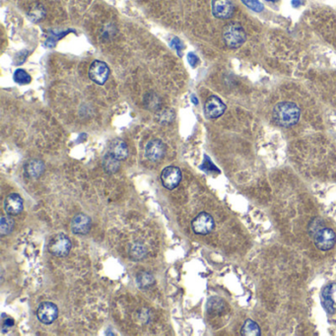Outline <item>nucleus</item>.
<instances>
[{
  "mask_svg": "<svg viewBox=\"0 0 336 336\" xmlns=\"http://www.w3.org/2000/svg\"><path fill=\"white\" fill-rule=\"evenodd\" d=\"M272 115L274 122L278 126L290 128L299 122L301 111L295 103L281 102L274 107Z\"/></svg>",
  "mask_w": 336,
  "mask_h": 336,
  "instance_id": "nucleus-1",
  "label": "nucleus"
},
{
  "mask_svg": "<svg viewBox=\"0 0 336 336\" xmlns=\"http://www.w3.org/2000/svg\"><path fill=\"white\" fill-rule=\"evenodd\" d=\"M182 171L175 166L165 168L161 174V181L167 190H175L182 182Z\"/></svg>",
  "mask_w": 336,
  "mask_h": 336,
  "instance_id": "nucleus-6",
  "label": "nucleus"
},
{
  "mask_svg": "<svg viewBox=\"0 0 336 336\" xmlns=\"http://www.w3.org/2000/svg\"><path fill=\"white\" fill-rule=\"evenodd\" d=\"M110 153L120 161L127 159L129 156V148L127 143L122 139H115L110 145Z\"/></svg>",
  "mask_w": 336,
  "mask_h": 336,
  "instance_id": "nucleus-15",
  "label": "nucleus"
},
{
  "mask_svg": "<svg viewBox=\"0 0 336 336\" xmlns=\"http://www.w3.org/2000/svg\"><path fill=\"white\" fill-rule=\"evenodd\" d=\"M325 226V223L320 218H315L310 222L309 225V233L313 237L317 232H319L321 229H323Z\"/></svg>",
  "mask_w": 336,
  "mask_h": 336,
  "instance_id": "nucleus-24",
  "label": "nucleus"
},
{
  "mask_svg": "<svg viewBox=\"0 0 336 336\" xmlns=\"http://www.w3.org/2000/svg\"><path fill=\"white\" fill-rule=\"evenodd\" d=\"M136 283L137 286L142 289V290H147L150 287H152L155 283V279L154 276L146 271H142L139 272L136 276Z\"/></svg>",
  "mask_w": 336,
  "mask_h": 336,
  "instance_id": "nucleus-18",
  "label": "nucleus"
},
{
  "mask_svg": "<svg viewBox=\"0 0 336 336\" xmlns=\"http://www.w3.org/2000/svg\"><path fill=\"white\" fill-rule=\"evenodd\" d=\"M189 63L192 65V67H197L199 64V58L195 54H190L189 55Z\"/></svg>",
  "mask_w": 336,
  "mask_h": 336,
  "instance_id": "nucleus-27",
  "label": "nucleus"
},
{
  "mask_svg": "<svg viewBox=\"0 0 336 336\" xmlns=\"http://www.w3.org/2000/svg\"><path fill=\"white\" fill-rule=\"evenodd\" d=\"M242 336H261L262 333H261V328L259 327V325L254 322L253 320H247L242 328L241 331Z\"/></svg>",
  "mask_w": 336,
  "mask_h": 336,
  "instance_id": "nucleus-19",
  "label": "nucleus"
},
{
  "mask_svg": "<svg viewBox=\"0 0 336 336\" xmlns=\"http://www.w3.org/2000/svg\"><path fill=\"white\" fill-rule=\"evenodd\" d=\"M144 105L148 110L151 111H157L160 109L161 106V100L159 96H157L154 93H148L144 98Z\"/></svg>",
  "mask_w": 336,
  "mask_h": 336,
  "instance_id": "nucleus-21",
  "label": "nucleus"
},
{
  "mask_svg": "<svg viewBox=\"0 0 336 336\" xmlns=\"http://www.w3.org/2000/svg\"><path fill=\"white\" fill-rule=\"evenodd\" d=\"M15 226V222L14 220L9 216H2L1 220H0V235L2 237L9 235Z\"/></svg>",
  "mask_w": 336,
  "mask_h": 336,
  "instance_id": "nucleus-20",
  "label": "nucleus"
},
{
  "mask_svg": "<svg viewBox=\"0 0 336 336\" xmlns=\"http://www.w3.org/2000/svg\"><path fill=\"white\" fill-rule=\"evenodd\" d=\"M267 1H269V2H277L279 0H267Z\"/></svg>",
  "mask_w": 336,
  "mask_h": 336,
  "instance_id": "nucleus-30",
  "label": "nucleus"
},
{
  "mask_svg": "<svg viewBox=\"0 0 336 336\" xmlns=\"http://www.w3.org/2000/svg\"><path fill=\"white\" fill-rule=\"evenodd\" d=\"M214 227L215 222L213 217L206 212L200 213L192 222V228L198 235H208L213 231Z\"/></svg>",
  "mask_w": 336,
  "mask_h": 336,
  "instance_id": "nucleus-5",
  "label": "nucleus"
},
{
  "mask_svg": "<svg viewBox=\"0 0 336 336\" xmlns=\"http://www.w3.org/2000/svg\"><path fill=\"white\" fill-rule=\"evenodd\" d=\"M28 15H29L30 19H32L33 21L39 22V21H41L45 18L46 9L42 4H36L30 9Z\"/></svg>",
  "mask_w": 336,
  "mask_h": 336,
  "instance_id": "nucleus-22",
  "label": "nucleus"
},
{
  "mask_svg": "<svg viewBox=\"0 0 336 336\" xmlns=\"http://www.w3.org/2000/svg\"><path fill=\"white\" fill-rule=\"evenodd\" d=\"M223 39L230 49H238L245 44L247 34L240 24L230 23L224 28Z\"/></svg>",
  "mask_w": 336,
  "mask_h": 336,
  "instance_id": "nucleus-2",
  "label": "nucleus"
},
{
  "mask_svg": "<svg viewBox=\"0 0 336 336\" xmlns=\"http://www.w3.org/2000/svg\"><path fill=\"white\" fill-rule=\"evenodd\" d=\"M235 5L233 0H212V13L218 19H229L233 16Z\"/></svg>",
  "mask_w": 336,
  "mask_h": 336,
  "instance_id": "nucleus-10",
  "label": "nucleus"
},
{
  "mask_svg": "<svg viewBox=\"0 0 336 336\" xmlns=\"http://www.w3.org/2000/svg\"><path fill=\"white\" fill-rule=\"evenodd\" d=\"M14 80L18 84L26 85L32 81V77L23 69H17L14 73Z\"/></svg>",
  "mask_w": 336,
  "mask_h": 336,
  "instance_id": "nucleus-23",
  "label": "nucleus"
},
{
  "mask_svg": "<svg viewBox=\"0 0 336 336\" xmlns=\"http://www.w3.org/2000/svg\"><path fill=\"white\" fill-rule=\"evenodd\" d=\"M147 256L146 247L139 242H135L130 248V257L134 262H140L144 260Z\"/></svg>",
  "mask_w": 336,
  "mask_h": 336,
  "instance_id": "nucleus-17",
  "label": "nucleus"
},
{
  "mask_svg": "<svg viewBox=\"0 0 336 336\" xmlns=\"http://www.w3.org/2000/svg\"><path fill=\"white\" fill-rule=\"evenodd\" d=\"M24 202L17 194L9 195L4 202V209L8 215H18L23 211Z\"/></svg>",
  "mask_w": 336,
  "mask_h": 336,
  "instance_id": "nucleus-13",
  "label": "nucleus"
},
{
  "mask_svg": "<svg viewBox=\"0 0 336 336\" xmlns=\"http://www.w3.org/2000/svg\"><path fill=\"white\" fill-rule=\"evenodd\" d=\"M92 227L91 218L83 213H79L71 221V230L76 235H86Z\"/></svg>",
  "mask_w": 336,
  "mask_h": 336,
  "instance_id": "nucleus-12",
  "label": "nucleus"
},
{
  "mask_svg": "<svg viewBox=\"0 0 336 336\" xmlns=\"http://www.w3.org/2000/svg\"><path fill=\"white\" fill-rule=\"evenodd\" d=\"M226 111V105L217 96L209 97L204 105V113L207 119L215 120L220 118Z\"/></svg>",
  "mask_w": 336,
  "mask_h": 336,
  "instance_id": "nucleus-7",
  "label": "nucleus"
},
{
  "mask_svg": "<svg viewBox=\"0 0 336 336\" xmlns=\"http://www.w3.org/2000/svg\"><path fill=\"white\" fill-rule=\"evenodd\" d=\"M193 101H194V103H195V104H197V105H198V103H199V101H197V99H196V98H195V97H193Z\"/></svg>",
  "mask_w": 336,
  "mask_h": 336,
  "instance_id": "nucleus-29",
  "label": "nucleus"
},
{
  "mask_svg": "<svg viewBox=\"0 0 336 336\" xmlns=\"http://www.w3.org/2000/svg\"><path fill=\"white\" fill-rule=\"evenodd\" d=\"M110 76V68L107 64L95 61L89 69L90 79L98 85H104Z\"/></svg>",
  "mask_w": 336,
  "mask_h": 336,
  "instance_id": "nucleus-9",
  "label": "nucleus"
},
{
  "mask_svg": "<svg viewBox=\"0 0 336 336\" xmlns=\"http://www.w3.org/2000/svg\"><path fill=\"white\" fill-rule=\"evenodd\" d=\"M71 247V241L67 235L58 234L51 238L48 245V250L55 257L65 258L70 253Z\"/></svg>",
  "mask_w": 336,
  "mask_h": 336,
  "instance_id": "nucleus-3",
  "label": "nucleus"
},
{
  "mask_svg": "<svg viewBox=\"0 0 336 336\" xmlns=\"http://www.w3.org/2000/svg\"><path fill=\"white\" fill-rule=\"evenodd\" d=\"M174 118H175V114L171 110H166L160 114V122H163L164 124L173 122Z\"/></svg>",
  "mask_w": 336,
  "mask_h": 336,
  "instance_id": "nucleus-26",
  "label": "nucleus"
},
{
  "mask_svg": "<svg viewBox=\"0 0 336 336\" xmlns=\"http://www.w3.org/2000/svg\"><path fill=\"white\" fill-rule=\"evenodd\" d=\"M242 1L247 7L256 12H261L264 10V5L259 0H242Z\"/></svg>",
  "mask_w": 336,
  "mask_h": 336,
  "instance_id": "nucleus-25",
  "label": "nucleus"
},
{
  "mask_svg": "<svg viewBox=\"0 0 336 336\" xmlns=\"http://www.w3.org/2000/svg\"><path fill=\"white\" fill-rule=\"evenodd\" d=\"M172 46H173L178 52H180V51L182 50V43H181V41H180L179 39H177V38H175V39L173 40Z\"/></svg>",
  "mask_w": 336,
  "mask_h": 336,
  "instance_id": "nucleus-28",
  "label": "nucleus"
},
{
  "mask_svg": "<svg viewBox=\"0 0 336 336\" xmlns=\"http://www.w3.org/2000/svg\"><path fill=\"white\" fill-rule=\"evenodd\" d=\"M38 319L45 325H52L59 316L58 306L52 302L42 303L37 311Z\"/></svg>",
  "mask_w": 336,
  "mask_h": 336,
  "instance_id": "nucleus-8",
  "label": "nucleus"
},
{
  "mask_svg": "<svg viewBox=\"0 0 336 336\" xmlns=\"http://www.w3.org/2000/svg\"><path fill=\"white\" fill-rule=\"evenodd\" d=\"M313 239H314L315 246L320 251L327 252V251L332 250L336 246V233L332 229L327 228V227H324L319 232H317L313 236Z\"/></svg>",
  "mask_w": 336,
  "mask_h": 336,
  "instance_id": "nucleus-4",
  "label": "nucleus"
},
{
  "mask_svg": "<svg viewBox=\"0 0 336 336\" xmlns=\"http://www.w3.org/2000/svg\"><path fill=\"white\" fill-rule=\"evenodd\" d=\"M103 167L108 174H115L120 169V160L109 152L103 159Z\"/></svg>",
  "mask_w": 336,
  "mask_h": 336,
  "instance_id": "nucleus-16",
  "label": "nucleus"
},
{
  "mask_svg": "<svg viewBox=\"0 0 336 336\" xmlns=\"http://www.w3.org/2000/svg\"><path fill=\"white\" fill-rule=\"evenodd\" d=\"M25 174L31 179L40 178L45 172V164L39 159H33L28 161L24 167Z\"/></svg>",
  "mask_w": 336,
  "mask_h": 336,
  "instance_id": "nucleus-14",
  "label": "nucleus"
},
{
  "mask_svg": "<svg viewBox=\"0 0 336 336\" xmlns=\"http://www.w3.org/2000/svg\"><path fill=\"white\" fill-rule=\"evenodd\" d=\"M166 154V146L159 139H153L148 142L145 147V156L152 162H158L164 158Z\"/></svg>",
  "mask_w": 336,
  "mask_h": 336,
  "instance_id": "nucleus-11",
  "label": "nucleus"
}]
</instances>
